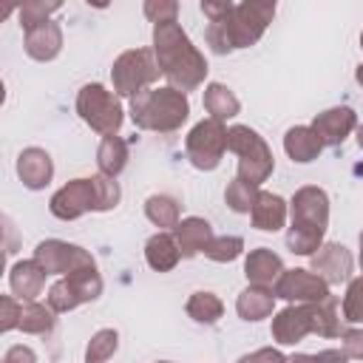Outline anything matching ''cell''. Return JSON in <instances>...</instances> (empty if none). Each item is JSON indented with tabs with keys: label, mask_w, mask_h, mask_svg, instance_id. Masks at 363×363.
<instances>
[{
	"label": "cell",
	"mask_w": 363,
	"mask_h": 363,
	"mask_svg": "<svg viewBox=\"0 0 363 363\" xmlns=\"http://www.w3.org/2000/svg\"><path fill=\"white\" fill-rule=\"evenodd\" d=\"M145 261L156 272H170L182 261V250L173 233H156L145 241Z\"/></svg>",
	"instance_id": "7402d4cb"
},
{
	"label": "cell",
	"mask_w": 363,
	"mask_h": 363,
	"mask_svg": "<svg viewBox=\"0 0 363 363\" xmlns=\"http://www.w3.org/2000/svg\"><path fill=\"white\" fill-rule=\"evenodd\" d=\"M360 48H363V31H360Z\"/></svg>",
	"instance_id": "c3c4849f"
},
{
	"label": "cell",
	"mask_w": 363,
	"mask_h": 363,
	"mask_svg": "<svg viewBox=\"0 0 363 363\" xmlns=\"http://www.w3.org/2000/svg\"><path fill=\"white\" fill-rule=\"evenodd\" d=\"M45 278H48V272L34 258H26V261H17L11 267L9 286H11L14 298H20V301H37V295H43Z\"/></svg>",
	"instance_id": "d6986e66"
},
{
	"label": "cell",
	"mask_w": 363,
	"mask_h": 363,
	"mask_svg": "<svg viewBox=\"0 0 363 363\" xmlns=\"http://www.w3.org/2000/svg\"><path fill=\"white\" fill-rule=\"evenodd\" d=\"M289 363H320V360H318V354H306V352H298V354H292V357H289Z\"/></svg>",
	"instance_id": "ee69618b"
},
{
	"label": "cell",
	"mask_w": 363,
	"mask_h": 363,
	"mask_svg": "<svg viewBox=\"0 0 363 363\" xmlns=\"http://www.w3.org/2000/svg\"><path fill=\"white\" fill-rule=\"evenodd\" d=\"M91 179H94V193H96V213L113 210V207L119 204V199H122L119 182L111 179V176H102V173H96V176H91Z\"/></svg>",
	"instance_id": "e575fe53"
},
{
	"label": "cell",
	"mask_w": 363,
	"mask_h": 363,
	"mask_svg": "<svg viewBox=\"0 0 363 363\" xmlns=\"http://www.w3.org/2000/svg\"><path fill=\"white\" fill-rule=\"evenodd\" d=\"M48 210L54 218L60 221H74L85 213H96V193H94V179H71L68 184H62L51 201Z\"/></svg>",
	"instance_id": "8fae6325"
},
{
	"label": "cell",
	"mask_w": 363,
	"mask_h": 363,
	"mask_svg": "<svg viewBox=\"0 0 363 363\" xmlns=\"http://www.w3.org/2000/svg\"><path fill=\"white\" fill-rule=\"evenodd\" d=\"M258 196H261V190H258L255 184L241 182L238 176H235V179L227 184V190H224V201H227V207H230L233 213H252Z\"/></svg>",
	"instance_id": "4dcf8cb0"
},
{
	"label": "cell",
	"mask_w": 363,
	"mask_h": 363,
	"mask_svg": "<svg viewBox=\"0 0 363 363\" xmlns=\"http://www.w3.org/2000/svg\"><path fill=\"white\" fill-rule=\"evenodd\" d=\"M159 74L162 71H159V62H156L153 48H128L111 65L113 94L133 99L145 88H153V82L159 79Z\"/></svg>",
	"instance_id": "5b68a950"
},
{
	"label": "cell",
	"mask_w": 363,
	"mask_h": 363,
	"mask_svg": "<svg viewBox=\"0 0 363 363\" xmlns=\"http://www.w3.org/2000/svg\"><path fill=\"white\" fill-rule=\"evenodd\" d=\"M284 150L292 162L298 164H306V162H315L323 150V142L318 139V133L309 128V125H295L284 133Z\"/></svg>",
	"instance_id": "44dd1931"
},
{
	"label": "cell",
	"mask_w": 363,
	"mask_h": 363,
	"mask_svg": "<svg viewBox=\"0 0 363 363\" xmlns=\"http://www.w3.org/2000/svg\"><path fill=\"white\" fill-rule=\"evenodd\" d=\"M145 216H147V221H150L153 227H159V233H170V230H176L179 221H182V207H179V201H176L173 196H167V193H153V196H147V201H145Z\"/></svg>",
	"instance_id": "484cf974"
},
{
	"label": "cell",
	"mask_w": 363,
	"mask_h": 363,
	"mask_svg": "<svg viewBox=\"0 0 363 363\" xmlns=\"http://www.w3.org/2000/svg\"><path fill=\"white\" fill-rule=\"evenodd\" d=\"M119 349V332L116 329H99L91 335L85 346V363H105Z\"/></svg>",
	"instance_id": "1f68e13d"
},
{
	"label": "cell",
	"mask_w": 363,
	"mask_h": 363,
	"mask_svg": "<svg viewBox=\"0 0 363 363\" xmlns=\"http://www.w3.org/2000/svg\"><path fill=\"white\" fill-rule=\"evenodd\" d=\"M286 213H289V204L278 193L261 190V196H258L250 218H252V227L255 230H261V233H278L286 224Z\"/></svg>",
	"instance_id": "ffe728a7"
},
{
	"label": "cell",
	"mask_w": 363,
	"mask_h": 363,
	"mask_svg": "<svg viewBox=\"0 0 363 363\" xmlns=\"http://www.w3.org/2000/svg\"><path fill=\"white\" fill-rule=\"evenodd\" d=\"M176 235V244L182 250V258H196L199 252H204L210 247V241L216 238L213 235V227L207 218H199V216H187L179 221V227L173 230Z\"/></svg>",
	"instance_id": "ac0fdd59"
},
{
	"label": "cell",
	"mask_w": 363,
	"mask_h": 363,
	"mask_svg": "<svg viewBox=\"0 0 363 363\" xmlns=\"http://www.w3.org/2000/svg\"><path fill=\"white\" fill-rule=\"evenodd\" d=\"M60 0H28V3H23V9L17 11V17H20V26H23V31H31V28H37V26H43V23H48V17L54 14V11H60Z\"/></svg>",
	"instance_id": "d6a6232c"
},
{
	"label": "cell",
	"mask_w": 363,
	"mask_h": 363,
	"mask_svg": "<svg viewBox=\"0 0 363 363\" xmlns=\"http://www.w3.org/2000/svg\"><path fill=\"white\" fill-rule=\"evenodd\" d=\"M20 318H23V301L14 295H3L0 298V332L20 329Z\"/></svg>",
	"instance_id": "f35d334b"
},
{
	"label": "cell",
	"mask_w": 363,
	"mask_h": 363,
	"mask_svg": "<svg viewBox=\"0 0 363 363\" xmlns=\"http://www.w3.org/2000/svg\"><path fill=\"white\" fill-rule=\"evenodd\" d=\"M153 54L159 62L162 77L170 82V88L190 94L207 79V60L193 45L187 31L176 23H159L153 26Z\"/></svg>",
	"instance_id": "6da1fadb"
},
{
	"label": "cell",
	"mask_w": 363,
	"mask_h": 363,
	"mask_svg": "<svg viewBox=\"0 0 363 363\" xmlns=\"http://www.w3.org/2000/svg\"><path fill=\"white\" fill-rule=\"evenodd\" d=\"M309 269H312L318 278H323L329 286L343 284V281H349V275H352V252H349L343 244L329 241V244H323V247L312 255Z\"/></svg>",
	"instance_id": "5bb4252c"
},
{
	"label": "cell",
	"mask_w": 363,
	"mask_h": 363,
	"mask_svg": "<svg viewBox=\"0 0 363 363\" xmlns=\"http://www.w3.org/2000/svg\"><path fill=\"white\" fill-rule=\"evenodd\" d=\"M318 360L320 363H349L343 349H323V352H318Z\"/></svg>",
	"instance_id": "7bdbcfd3"
},
{
	"label": "cell",
	"mask_w": 363,
	"mask_h": 363,
	"mask_svg": "<svg viewBox=\"0 0 363 363\" xmlns=\"http://www.w3.org/2000/svg\"><path fill=\"white\" fill-rule=\"evenodd\" d=\"M128 159H130L128 139H122V136H116V133H113V136H102V142H99V147H96V167H99L102 176L116 179V176L125 170Z\"/></svg>",
	"instance_id": "d4e9b609"
},
{
	"label": "cell",
	"mask_w": 363,
	"mask_h": 363,
	"mask_svg": "<svg viewBox=\"0 0 363 363\" xmlns=\"http://www.w3.org/2000/svg\"><path fill=\"white\" fill-rule=\"evenodd\" d=\"M244 275L250 281V286H264V289H275L278 278L284 275V261L278 252H272L269 247H255L247 252L244 258Z\"/></svg>",
	"instance_id": "9a60e30c"
},
{
	"label": "cell",
	"mask_w": 363,
	"mask_h": 363,
	"mask_svg": "<svg viewBox=\"0 0 363 363\" xmlns=\"http://www.w3.org/2000/svg\"><path fill=\"white\" fill-rule=\"evenodd\" d=\"M23 45H26V54H28L31 60H37V62H51V60L62 51V28H60V23L48 20V23H43V26L26 31Z\"/></svg>",
	"instance_id": "e0dca14e"
},
{
	"label": "cell",
	"mask_w": 363,
	"mask_h": 363,
	"mask_svg": "<svg viewBox=\"0 0 363 363\" xmlns=\"http://www.w3.org/2000/svg\"><path fill=\"white\" fill-rule=\"evenodd\" d=\"M318 139L323 142V147H340L346 142V136L352 130H357V113L349 105H337V108H326L320 111L312 125H309Z\"/></svg>",
	"instance_id": "4fadbf2b"
},
{
	"label": "cell",
	"mask_w": 363,
	"mask_h": 363,
	"mask_svg": "<svg viewBox=\"0 0 363 363\" xmlns=\"http://www.w3.org/2000/svg\"><path fill=\"white\" fill-rule=\"evenodd\" d=\"M227 125L218 119H201L190 128L184 136V153L187 162L196 170H216L227 150Z\"/></svg>",
	"instance_id": "8992f818"
},
{
	"label": "cell",
	"mask_w": 363,
	"mask_h": 363,
	"mask_svg": "<svg viewBox=\"0 0 363 363\" xmlns=\"http://www.w3.org/2000/svg\"><path fill=\"white\" fill-rule=\"evenodd\" d=\"M360 250H363V230H360Z\"/></svg>",
	"instance_id": "7dc6e473"
},
{
	"label": "cell",
	"mask_w": 363,
	"mask_h": 363,
	"mask_svg": "<svg viewBox=\"0 0 363 363\" xmlns=\"http://www.w3.org/2000/svg\"><path fill=\"white\" fill-rule=\"evenodd\" d=\"M269 335L281 346H295L306 335H315V303H289L275 312Z\"/></svg>",
	"instance_id": "7c38bea8"
},
{
	"label": "cell",
	"mask_w": 363,
	"mask_h": 363,
	"mask_svg": "<svg viewBox=\"0 0 363 363\" xmlns=\"http://www.w3.org/2000/svg\"><path fill=\"white\" fill-rule=\"evenodd\" d=\"M340 343H343L346 357H352V360H363V329H343Z\"/></svg>",
	"instance_id": "ab89813d"
},
{
	"label": "cell",
	"mask_w": 363,
	"mask_h": 363,
	"mask_svg": "<svg viewBox=\"0 0 363 363\" xmlns=\"http://www.w3.org/2000/svg\"><path fill=\"white\" fill-rule=\"evenodd\" d=\"M190 116V99L187 94L170 88V85H153L145 88L130 99V119L139 130H156V133H173L179 130Z\"/></svg>",
	"instance_id": "7a4b0ae2"
},
{
	"label": "cell",
	"mask_w": 363,
	"mask_h": 363,
	"mask_svg": "<svg viewBox=\"0 0 363 363\" xmlns=\"http://www.w3.org/2000/svg\"><path fill=\"white\" fill-rule=\"evenodd\" d=\"M275 17V3L269 0H244V3H233L230 14H227V28H230V40L233 48H250L255 45L267 26Z\"/></svg>",
	"instance_id": "52a82bcc"
},
{
	"label": "cell",
	"mask_w": 363,
	"mask_h": 363,
	"mask_svg": "<svg viewBox=\"0 0 363 363\" xmlns=\"http://www.w3.org/2000/svg\"><path fill=\"white\" fill-rule=\"evenodd\" d=\"M315 335L320 337H337L343 335V318H340V303L335 295L326 301L315 303Z\"/></svg>",
	"instance_id": "f546056e"
},
{
	"label": "cell",
	"mask_w": 363,
	"mask_h": 363,
	"mask_svg": "<svg viewBox=\"0 0 363 363\" xmlns=\"http://www.w3.org/2000/svg\"><path fill=\"white\" fill-rule=\"evenodd\" d=\"M17 176L23 182V187L28 190H43L51 184L54 179V162L48 156V150L43 147H23L17 156Z\"/></svg>",
	"instance_id": "2e32d148"
},
{
	"label": "cell",
	"mask_w": 363,
	"mask_h": 363,
	"mask_svg": "<svg viewBox=\"0 0 363 363\" xmlns=\"http://www.w3.org/2000/svg\"><path fill=\"white\" fill-rule=\"evenodd\" d=\"M3 363H37V354H34V349H31V346L17 343V346H9V349H6Z\"/></svg>",
	"instance_id": "b9f144b4"
},
{
	"label": "cell",
	"mask_w": 363,
	"mask_h": 363,
	"mask_svg": "<svg viewBox=\"0 0 363 363\" xmlns=\"http://www.w3.org/2000/svg\"><path fill=\"white\" fill-rule=\"evenodd\" d=\"M357 145H360V150H363V125H357Z\"/></svg>",
	"instance_id": "bcb514c9"
},
{
	"label": "cell",
	"mask_w": 363,
	"mask_h": 363,
	"mask_svg": "<svg viewBox=\"0 0 363 363\" xmlns=\"http://www.w3.org/2000/svg\"><path fill=\"white\" fill-rule=\"evenodd\" d=\"M340 309H343V320L363 323V275H357V278L349 281Z\"/></svg>",
	"instance_id": "d590c367"
},
{
	"label": "cell",
	"mask_w": 363,
	"mask_h": 363,
	"mask_svg": "<svg viewBox=\"0 0 363 363\" xmlns=\"http://www.w3.org/2000/svg\"><path fill=\"white\" fill-rule=\"evenodd\" d=\"M184 312H187V318H193L196 323L213 326V323L221 320V315H224V303H221V298H218L216 292H210V289H199V292H193V295L187 298Z\"/></svg>",
	"instance_id": "4316f807"
},
{
	"label": "cell",
	"mask_w": 363,
	"mask_h": 363,
	"mask_svg": "<svg viewBox=\"0 0 363 363\" xmlns=\"http://www.w3.org/2000/svg\"><path fill=\"white\" fill-rule=\"evenodd\" d=\"M244 252V238L241 235H216L210 241V247L204 250V255L216 264H230Z\"/></svg>",
	"instance_id": "836d02e7"
},
{
	"label": "cell",
	"mask_w": 363,
	"mask_h": 363,
	"mask_svg": "<svg viewBox=\"0 0 363 363\" xmlns=\"http://www.w3.org/2000/svg\"><path fill=\"white\" fill-rule=\"evenodd\" d=\"M201 102H204V111L210 113V119H218V122H227V119H233V116L241 113L238 96L224 82H207Z\"/></svg>",
	"instance_id": "cb8c5ba5"
},
{
	"label": "cell",
	"mask_w": 363,
	"mask_h": 363,
	"mask_svg": "<svg viewBox=\"0 0 363 363\" xmlns=\"http://www.w3.org/2000/svg\"><path fill=\"white\" fill-rule=\"evenodd\" d=\"M62 278L68 281V286H71V292L77 295L79 303H91L102 295V275L96 272V264L94 267H79V269H74Z\"/></svg>",
	"instance_id": "83f0119b"
},
{
	"label": "cell",
	"mask_w": 363,
	"mask_h": 363,
	"mask_svg": "<svg viewBox=\"0 0 363 363\" xmlns=\"http://www.w3.org/2000/svg\"><path fill=\"white\" fill-rule=\"evenodd\" d=\"M275 309V292L272 289H264V286H247L238 298H235V312L241 320H264L269 318Z\"/></svg>",
	"instance_id": "603a6c76"
},
{
	"label": "cell",
	"mask_w": 363,
	"mask_h": 363,
	"mask_svg": "<svg viewBox=\"0 0 363 363\" xmlns=\"http://www.w3.org/2000/svg\"><path fill=\"white\" fill-rule=\"evenodd\" d=\"M34 261L48 272V275H68L79 267H94V255L79 247V244H68L60 238H45L34 247Z\"/></svg>",
	"instance_id": "9c48e42d"
},
{
	"label": "cell",
	"mask_w": 363,
	"mask_h": 363,
	"mask_svg": "<svg viewBox=\"0 0 363 363\" xmlns=\"http://www.w3.org/2000/svg\"><path fill=\"white\" fill-rule=\"evenodd\" d=\"M289 213H292V224L298 230L323 235L329 227V196L323 187L318 184H303L295 190L292 201H289Z\"/></svg>",
	"instance_id": "ba28073f"
},
{
	"label": "cell",
	"mask_w": 363,
	"mask_h": 363,
	"mask_svg": "<svg viewBox=\"0 0 363 363\" xmlns=\"http://www.w3.org/2000/svg\"><path fill=\"white\" fill-rule=\"evenodd\" d=\"M272 292L286 303H320L329 298V284L318 278L312 269L295 267V269H284Z\"/></svg>",
	"instance_id": "30bf717a"
},
{
	"label": "cell",
	"mask_w": 363,
	"mask_h": 363,
	"mask_svg": "<svg viewBox=\"0 0 363 363\" xmlns=\"http://www.w3.org/2000/svg\"><path fill=\"white\" fill-rule=\"evenodd\" d=\"M45 303H48L54 312H71V309L79 306V301H77V295L71 292V286H68L65 278H60V281H54V284L48 286V292H45Z\"/></svg>",
	"instance_id": "8d00e7d4"
},
{
	"label": "cell",
	"mask_w": 363,
	"mask_h": 363,
	"mask_svg": "<svg viewBox=\"0 0 363 363\" xmlns=\"http://www.w3.org/2000/svg\"><path fill=\"white\" fill-rule=\"evenodd\" d=\"M354 79H357V85H360V88H363V62H360V65H357V71H354Z\"/></svg>",
	"instance_id": "f6af8a7d"
},
{
	"label": "cell",
	"mask_w": 363,
	"mask_h": 363,
	"mask_svg": "<svg viewBox=\"0 0 363 363\" xmlns=\"http://www.w3.org/2000/svg\"><path fill=\"white\" fill-rule=\"evenodd\" d=\"M235 363H289V357H284L278 349L272 346H264V349H255L250 354H241Z\"/></svg>",
	"instance_id": "60d3db41"
},
{
	"label": "cell",
	"mask_w": 363,
	"mask_h": 363,
	"mask_svg": "<svg viewBox=\"0 0 363 363\" xmlns=\"http://www.w3.org/2000/svg\"><path fill=\"white\" fill-rule=\"evenodd\" d=\"M77 113L99 136L119 133V128L125 122V111H122L119 96L113 91H108L102 82H88V85L79 88V94H77Z\"/></svg>",
	"instance_id": "277c9868"
},
{
	"label": "cell",
	"mask_w": 363,
	"mask_h": 363,
	"mask_svg": "<svg viewBox=\"0 0 363 363\" xmlns=\"http://www.w3.org/2000/svg\"><path fill=\"white\" fill-rule=\"evenodd\" d=\"M227 150H233L238 156V173L235 176L247 184L261 187L275 170V156H272L269 145L250 125H233L227 130Z\"/></svg>",
	"instance_id": "3957f363"
},
{
	"label": "cell",
	"mask_w": 363,
	"mask_h": 363,
	"mask_svg": "<svg viewBox=\"0 0 363 363\" xmlns=\"http://www.w3.org/2000/svg\"><path fill=\"white\" fill-rule=\"evenodd\" d=\"M156 363H170V360H156Z\"/></svg>",
	"instance_id": "681fc988"
},
{
	"label": "cell",
	"mask_w": 363,
	"mask_h": 363,
	"mask_svg": "<svg viewBox=\"0 0 363 363\" xmlns=\"http://www.w3.org/2000/svg\"><path fill=\"white\" fill-rule=\"evenodd\" d=\"M145 17L159 26V23H176V14H179V3L176 0H145L142 6Z\"/></svg>",
	"instance_id": "74e56055"
},
{
	"label": "cell",
	"mask_w": 363,
	"mask_h": 363,
	"mask_svg": "<svg viewBox=\"0 0 363 363\" xmlns=\"http://www.w3.org/2000/svg\"><path fill=\"white\" fill-rule=\"evenodd\" d=\"M54 309L48 303L37 301H23V318H20V332L26 335H51L54 332Z\"/></svg>",
	"instance_id": "f1b7e54d"
}]
</instances>
